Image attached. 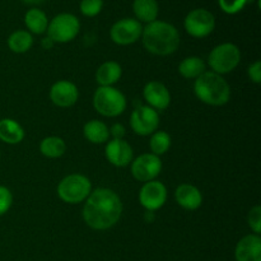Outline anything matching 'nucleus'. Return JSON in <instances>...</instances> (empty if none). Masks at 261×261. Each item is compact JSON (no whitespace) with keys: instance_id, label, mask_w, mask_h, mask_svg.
I'll return each instance as SVG.
<instances>
[{"instance_id":"20e7f679","label":"nucleus","mask_w":261,"mask_h":261,"mask_svg":"<svg viewBox=\"0 0 261 261\" xmlns=\"http://www.w3.org/2000/svg\"><path fill=\"white\" fill-rule=\"evenodd\" d=\"M93 107L102 116L116 117L124 114L126 98L115 87H99L94 92Z\"/></svg>"},{"instance_id":"2eb2a0df","label":"nucleus","mask_w":261,"mask_h":261,"mask_svg":"<svg viewBox=\"0 0 261 261\" xmlns=\"http://www.w3.org/2000/svg\"><path fill=\"white\" fill-rule=\"evenodd\" d=\"M133 148L124 139L110 140L105 148V155L111 165L116 167H126L133 162Z\"/></svg>"},{"instance_id":"f8f14e48","label":"nucleus","mask_w":261,"mask_h":261,"mask_svg":"<svg viewBox=\"0 0 261 261\" xmlns=\"http://www.w3.org/2000/svg\"><path fill=\"white\" fill-rule=\"evenodd\" d=\"M167 200V189L160 181L144 182L139 191V203L147 212H155L162 208Z\"/></svg>"},{"instance_id":"b1692460","label":"nucleus","mask_w":261,"mask_h":261,"mask_svg":"<svg viewBox=\"0 0 261 261\" xmlns=\"http://www.w3.org/2000/svg\"><path fill=\"white\" fill-rule=\"evenodd\" d=\"M33 37L30 32L18 30L13 32L8 38V46L15 54H24L32 47Z\"/></svg>"},{"instance_id":"4be33fe9","label":"nucleus","mask_w":261,"mask_h":261,"mask_svg":"<svg viewBox=\"0 0 261 261\" xmlns=\"http://www.w3.org/2000/svg\"><path fill=\"white\" fill-rule=\"evenodd\" d=\"M24 23L28 30L35 35H42L47 31V15L37 8H32L24 15Z\"/></svg>"},{"instance_id":"5701e85b","label":"nucleus","mask_w":261,"mask_h":261,"mask_svg":"<svg viewBox=\"0 0 261 261\" xmlns=\"http://www.w3.org/2000/svg\"><path fill=\"white\" fill-rule=\"evenodd\" d=\"M178 73L186 79H196L205 73V63L198 56H189L180 63Z\"/></svg>"},{"instance_id":"aec40b11","label":"nucleus","mask_w":261,"mask_h":261,"mask_svg":"<svg viewBox=\"0 0 261 261\" xmlns=\"http://www.w3.org/2000/svg\"><path fill=\"white\" fill-rule=\"evenodd\" d=\"M83 134L88 142L93 144H103L110 138V129L99 120H91L83 127Z\"/></svg>"},{"instance_id":"6e6552de","label":"nucleus","mask_w":261,"mask_h":261,"mask_svg":"<svg viewBox=\"0 0 261 261\" xmlns=\"http://www.w3.org/2000/svg\"><path fill=\"white\" fill-rule=\"evenodd\" d=\"M216 27V18L206 9H194L186 15L185 30L195 38H203L211 35Z\"/></svg>"},{"instance_id":"9d476101","label":"nucleus","mask_w":261,"mask_h":261,"mask_svg":"<svg viewBox=\"0 0 261 261\" xmlns=\"http://www.w3.org/2000/svg\"><path fill=\"white\" fill-rule=\"evenodd\" d=\"M162 171V161L153 153H144L132 162V173L140 182L153 181Z\"/></svg>"},{"instance_id":"72a5a7b5","label":"nucleus","mask_w":261,"mask_h":261,"mask_svg":"<svg viewBox=\"0 0 261 261\" xmlns=\"http://www.w3.org/2000/svg\"><path fill=\"white\" fill-rule=\"evenodd\" d=\"M22 2H24L25 4H40L43 0H22Z\"/></svg>"},{"instance_id":"39448f33","label":"nucleus","mask_w":261,"mask_h":261,"mask_svg":"<svg viewBox=\"0 0 261 261\" xmlns=\"http://www.w3.org/2000/svg\"><path fill=\"white\" fill-rule=\"evenodd\" d=\"M91 193V180L81 173H73V175L66 176L58 185L59 198L68 204L83 203Z\"/></svg>"},{"instance_id":"cd10ccee","label":"nucleus","mask_w":261,"mask_h":261,"mask_svg":"<svg viewBox=\"0 0 261 261\" xmlns=\"http://www.w3.org/2000/svg\"><path fill=\"white\" fill-rule=\"evenodd\" d=\"M219 7L227 14H236L241 12L249 0H218Z\"/></svg>"},{"instance_id":"bb28decb","label":"nucleus","mask_w":261,"mask_h":261,"mask_svg":"<svg viewBox=\"0 0 261 261\" xmlns=\"http://www.w3.org/2000/svg\"><path fill=\"white\" fill-rule=\"evenodd\" d=\"M103 7V0H82L81 12L86 17H96Z\"/></svg>"},{"instance_id":"c756f323","label":"nucleus","mask_w":261,"mask_h":261,"mask_svg":"<svg viewBox=\"0 0 261 261\" xmlns=\"http://www.w3.org/2000/svg\"><path fill=\"white\" fill-rule=\"evenodd\" d=\"M249 226L255 234L261 232V208L259 205L254 206L249 213Z\"/></svg>"},{"instance_id":"7ed1b4c3","label":"nucleus","mask_w":261,"mask_h":261,"mask_svg":"<svg viewBox=\"0 0 261 261\" xmlns=\"http://www.w3.org/2000/svg\"><path fill=\"white\" fill-rule=\"evenodd\" d=\"M195 96L209 106H223L229 101L231 87L226 79L214 71H205L194 83Z\"/></svg>"},{"instance_id":"f03ea898","label":"nucleus","mask_w":261,"mask_h":261,"mask_svg":"<svg viewBox=\"0 0 261 261\" xmlns=\"http://www.w3.org/2000/svg\"><path fill=\"white\" fill-rule=\"evenodd\" d=\"M143 45L150 54L167 56L175 53L180 45V35L175 25L163 20L150 22L143 28Z\"/></svg>"},{"instance_id":"dca6fc26","label":"nucleus","mask_w":261,"mask_h":261,"mask_svg":"<svg viewBox=\"0 0 261 261\" xmlns=\"http://www.w3.org/2000/svg\"><path fill=\"white\" fill-rule=\"evenodd\" d=\"M234 256L236 261H261V239L259 234H249L240 240Z\"/></svg>"},{"instance_id":"4468645a","label":"nucleus","mask_w":261,"mask_h":261,"mask_svg":"<svg viewBox=\"0 0 261 261\" xmlns=\"http://www.w3.org/2000/svg\"><path fill=\"white\" fill-rule=\"evenodd\" d=\"M143 97L148 106L155 111L166 110L171 103V94L167 87L158 81H152L145 84L143 89Z\"/></svg>"},{"instance_id":"f3484780","label":"nucleus","mask_w":261,"mask_h":261,"mask_svg":"<svg viewBox=\"0 0 261 261\" xmlns=\"http://www.w3.org/2000/svg\"><path fill=\"white\" fill-rule=\"evenodd\" d=\"M175 199L180 206L186 211H196L203 204V195L196 186L182 184L175 191Z\"/></svg>"},{"instance_id":"7c9ffc66","label":"nucleus","mask_w":261,"mask_h":261,"mask_svg":"<svg viewBox=\"0 0 261 261\" xmlns=\"http://www.w3.org/2000/svg\"><path fill=\"white\" fill-rule=\"evenodd\" d=\"M247 74H249V78L251 79L254 83L260 84L261 83V61L256 60L255 63H252L251 65L249 66Z\"/></svg>"},{"instance_id":"ddd939ff","label":"nucleus","mask_w":261,"mask_h":261,"mask_svg":"<svg viewBox=\"0 0 261 261\" xmlns=\"http://www.w3.org/2000/svg\"><path fill=\"white\" fill-rule=\"evenodd\" d=\"M50 98L59 107H71L79 98L78 87L70 81H59L50 89Z\"/></svg>"},{"instance_id":"473e14b6","label":"nucleus","mask_w":261,"mask_h":261,"mask_svg":"<svg viewBox=\"0 0 261 261\" xmlns=\"http://www.w3.org/2000/svg\"><path fill=\"white\" fill-rule=\"evenodd\" d=\"M41 43H42V47L45 48V50H50V48L54 47V43H55V42H54V41L51 40V38L45 37Z\"/></svg>"},{"instance_id":"1a4fd4ad","label":"nucleus","mask_w":261,"mask_h":261,"mask_svg":"<svg viewBox=\"0 0 261 261\" xmlns=\"http://www.w3.org/2000/svg\"><path fill=\"white\" fill-rule=\"evenodd\" d=\"M130 125L135 134L147 137L157 132L160 126V115L149 106H139L130 116Z\"/></svg>"},{"instance_id":"412c9836","label":"nucleus","mask_w":261,"mask_h":261,"mask_svg":"<svg viewBox=\"0 0 261 261\" xmlns=\"http://www.w3.org/2000/svg\"><path fill=\"white\" fill-rule=\"evenodd\" d=\"M133 9L140 22L150 23L157 20L160 8L157 0H134Z\"/></svg>"},{"instance_id":"6ab92c4d","label":"nucleus","mask_w":261,"mask_h":261,"mask_svg":"<svg viewBox=\"0 0 261 261\" xmlns=\"http://www.w3.org/2000/svg\"><path fill=\"white\" fill-rule=\"evenodd\" d=\"M24 139V130L13 119L0 120V140L7 144H18Z\"/></svg>"},{"instance_id":"0eeeda50","label":"nucleus","mask_w":261,"mask_h":261,"mask_svg":"<svg viewBox=\"0 0 261 261\" xmlns=\"http://www.w3.org/2000/svg\"><path fill=\"white\" fill-rule=\"evenodd\" d=\"M81 30V23L75 15L70 13H61L54 17L47 25V37L54 42L65 43L78 36Z\"/></svg>"},{"instance_id":"a878e982","label":"nucleus","mask_w":261,"mask_h":261,"mask_svg":"<svg viewBox=\"0 0 261 261\" xmlns=\"http://www.w3.org/2000/svg\"><path fill=\"white\" fill-rule=\"evenodd\" d=\"M150 150H152L153 154L155 155H162L170 149L171 147V137L168 133L166 132H155L152 134V138H150L149 142Z\"/></svg>"},{"instance_id":"a211bd4d","label":"nucleus","mask_w":261,"mask_h":261,"mask_svg":"<svg viewBox=\"0 0 261 261\" xmlns=\"http://www.w3.org/2000/svg\"><path fill=\"white\" fill-rule=\"evenodd\" d=\"M122 75L121 65L116 61H106L96 71V81L101 87H112Z\"/></svg>"},{"instance_id":"f257e3e1","label":"nucleus","mask_w":261,"mask_h":261,"mask_svg":"<svg viewBox=\"0 0 261 261\" xmlns=\"http://www.w3.org/2000/svg\"><path fill=\"white\" fill-rule=\"evenodd\" d=\"M121 214V199L111 189H97L86 199L83 219L92 229L106 231L111 228L119 222Z\"/></svg>"},{"instance_id":"c85d7f7f","label":"nucleus","mask_w":261,"mask_h":261,"mask_svg":"<svg viewBox=\"0 0 261 261\" xmlns=\"http://www.w3.org/2000/svg\"><path fill=\"white\" fill-rule=\"evenodd\" d=\"M13 204V195L5 186L0 185V217L4 216Z\"/></svg>"},{"instance_id":"2f4dec72","label":"nucleus","mask_w":261,"mask_h":261,"mask_svg":"<svg viewBox=\"0 0 261 261\" xmlns=\"http://www.w3.org/2000/svg\"><path fill=\"white\" fill-rule=\"evenodd\" d=\"M110 135H112L114 139H122L125 135V127L122 124H114L110 129Z\"/></svg>"},{"instance_id":"9b49d317","label":"nucleus","mask_w":261,"mask_h":261,"mask_svg":"<svg viewBox=\"0 0 261 261\" xmlns=\"http://www.w3.org/2000/svg\"><path fill=\"white\" fill-rule=\"evenodd\" d=\"M143 27L140 22L134 18H124L115 23L110 31L111 40L121 46L132 45L142 37Z\"/></svg>"},{"instance_id":"423d86ee","label":"nucleus","mask_w":261,"mask_h":261,"mask_svg":"<svg viewBox=\"0 0 261 261\" xmlns=\"http://www.w3.org/2000/svg\"><path fill=\"white\" fill-rule=\"evenodd\" d=\"M241 61V51L234 43L226 42L216 46L211 51L208 58V63L214 73L227 74L239 66Z\"/></svg>"},{"instance_id":"393cba45","label":"nucleus","mask_w":261,"mask_h":261,"mask_svg":"<svg viewBox=\"0 0 261 261\" xmlns=\"http://www.w3.org/2000/svg\"><path fill=\"white\" fill-rule=\"evenodd\" d=\"M65 150V142L59 137H47L40 143V152L47 158H60Z\"/></svg>"}]
</instances>
